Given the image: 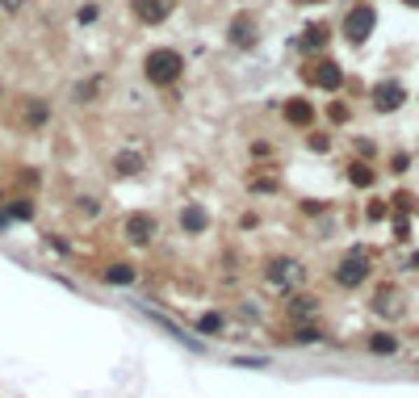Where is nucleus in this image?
I'll list each match as a JSON object with an SVG mask.
<instances>
[{
    "mask_svg": "<svg viewBox=\"0 0 419 398\" xmlns=\"http://www.w3.org/2000/svg\"><path fill=\"white\" fill-rule=\"evenodd\" d=\"M399 348H403V340L395 332H386V327L365 336V353H374V357H399Z\"/></svg>",
    "mask_w": 419,
    "mask_h": 398,
    "instance_id": "4be33fe9",
    "label": "nucleus"
},
{
    "mask_svg": "<svg viewBox=\"0 0 419 398\" xmlns=\"http://www.w3.org/2000/svg\"><path fill=\"white\" fill-rule=\"evenodd\" d=\"M55 118V105L46 97H21V126L25 130H46Z\"/></svg>",
    "mask_w": 419,
    "mask_h": 398,
    "instance_id": "4468645a",
    "label": "nucleus"
},
{
    "mask_svg": "<svg viewBox=\"0 0 419 398\" xmlns=\"http://www.w3.org/2000/svg\"><path fill=\"white\" fill-rule=\"evenodd\" d=\"M155 235H159V218H155L151 210H130V214L122 218V239H126L130 248H147Z\"/></svg>",
    "mask_w": 419,
    "mask_h": 398,
    "instance_id": "1a4fd4ad",
    "label": "nucleus"
},
{
    "mask_svg": "<svg viewBox=\"0 0 419 398\" xmlns=\"http://www.w3.org/2000/svg\"><path fill=\"white\" fill-rule=\"evenodd\" d=\"M101 88H105V76H101V71L80 76V80L71 84V105H92V101H101Z\"/></svg>",
    "mask_w": 419,
    "mask_h": 398,
    "instance_id": "a211bd4d",
    "label": "nucleus"
},
{
    "mask_svg": "<svg viewBox=\"0 0 419 398\" xmlns=\"http://www.w3.org/2000/svg\"><path fill=\"white\" fill-rule=\"evenodd\" d=\"M369 277H374V256H369V248H361V243H353V248H348V256L332 269V285H336V290H344V294H353V290H361V285H369Z\"/></svg>",
    "mask_w": 419,
    "mask_h": 398,
    "instance_id": "7ed1b4c3",
    "label": "nucleus"
},
{
    "mask_svg": "<svg viewBox=\"0 0 419 398\" xmlns=\"http://www.w3.org/2000/svg\"><path fill=\"white\" fill-rule=\"evenodd\" d=\"M260 281L273 285V290H281V294H290L302 281V260H294V256H269L260 264Z\"/></svg>",
    "mask_w": 419,
    "mask_h": 398,
    "instance_id": "0eeeda50",
    "label": "nucleus"
},
{
    "mask_svg": "<svg viewBox=\"0 0 419 398\" xmlns=\"http://www.w3.org/2000/svg\"><path fill=\"white\" fill-rule=\"evenodd\" d=\"M390 239L395 243H411V218L407 214H390Z\"/></svg>",
    "mask_w": 419,
    "mask_h": 398,
    "instance_id": "c85d7f7f",
    "label": "nucleus"
},
{
    "mask_svg": "<svg viewBox=\"0 0 419 398\" xmlns=\"http://www.w3.org/2000/svg\"><path fill=\"white\" fill-rule=\"evenodd\" d=\"M101 21V0H84L76 8V25H97Z\"/></svg>",
    "mask_w": 419,
    "mask_h": 398,
    "instance_id": "7c9ffc66",
    "label": "nucleus"
},
{
    "mask_svg": "<svg viewBox=\"0 0 419 398\" xmlns=\"http://www.w3.org/2000/svg\"><path fill=\"white\" fill-rule=\"evenodd\" d=\"M109 172H113L118 180H139V176L147 172V155H143V151H134V147H122V151H113Z\"/></svg>",
    "mask_w": 419,
    "mask_h": 398,
    "instance_id": "ddd939ff",
    "label": "nucleus"
},
{
    "mask_svg": "<svg viewBox=\"0 0 419 398\" xmlns=\"http://www.w3.org/2000/svg\"><path fill=\"white\" fill-rule=\"evenodd\" d=\"M281 118H285V126H294V130H315L319 105H315L311 97H285V101H281Z\"/></svg>",
    "mask_w": 419,
    "mask_h": 398,
    "instance_id": "9d476101",
    "label": "nucleus"
},
{
    "mask_svg": "<svg viewBox=\"0 0 419 398\" xmlns=\"http://www.w3.org/2000/svg\"><path fill=\"white\" fill-rule=\"evenodd\" d=\"M403 269H407V273H419V248L407 256V264H403Z\"/></svg>",
    "mask_w": 419,
    "mask_h": 398,
    "instance_id": "a19ab883",
    "label": "nucleus"
},
{
    "mask_svg": "<svg viewBox=\"0 0 419 398\" xmlns=\"http://www.w3.org/2000/svg\"><path fill=\"white\" fill-rule=\"evenodd\" d=\"M76 210H80V214H88V218H97L105 206H101V197H97V193H80V197H76Z\"/></svg>",
    "mask_w": 419,
    "mask_h": 398,
    "instance_id": "72a5a7b5",
    "label": "nucleus"
},
{
    "mask_svg": "<svg viewBox=\"0 0 419 398\" xmlns=\"http://www.w3.org/2000/svg\"><path fill=\"white\" fill-rule=\"evenodd\" d=\"M403 4H407V8H419V0H403Z\"/></svg>",
    "mask_w": 419,
    "mask_h": 398,
    "instance_id": "c03bdc74",
    "label": "nucleus"
},
{
    "mask_svg": "<svg viewBox=\"0 0 419 398\" xmlns=\"http://www.w3.org/2000/svg\"><path fill=\"white\" fill-rule=\"evenodd\" d=\"M374 29H378V4H374V0H353V4L344 8V17H340L344 42L365 46V42L374 38Z\"/></svg>",
    "mask_w": 419,
    "mask_h": 398,
    "instance_id": "20e7f679",
    "label": "nucleus"
},
{
    "mask_svg": "<svg viewBox=\"0 0 419 398\" xmlns=\"http://www.w3.org/2000/svg\"><path fill=\"white\" fill-rule=\"evenodd\" d=\"M353 151H357V159H378V143H374L369 134H357V138H353Z\"/></svg>",
    "mask_w": 419,
    "mask_h": 398,
    "instance_id": "473e14b6",
    "label": "nucleus"
},
{
    "mask_svg": "<svg viewBox=\"0 0 419 398\" xmlns=\"http://www.w3.org/2000/svg\"><path fill=\"white\" fill-rule=\"evenodd\" d=\"M290 4H323V0H290Z\"/></svg>",
    "mask_w": 419,
    "mask_h": 398,
    "instance_id": "37998d69",
    "label": "nucleus"
},
{
    "mask_svg": "<svg viewBox=\"0 0 419 398\" xmlns=\"http://www.w3.org/2000/svg\"><path fill=\"white\" fill-rule=\"evenodd\" d=\"M193 332L206 336V340H222V336H227V315H222V311H201V315L193 319Z\"/></svg>",
    "mask_w": 419,
    "mask_h": 398,
    "instance_id": "aec40b11",
    "label": "nucleus"
},
{
    "mask_svg": "<svg viewBox=\"0 0 419 398\" xmlns=\"http://www.w3.org/2000/svg\"><path fill=\"white\" fill-rule=\"evenodd\" d=\"M344 180L353 185V189H361V193H369L374 185H378V168H374V159H348L344 164Z\"/></svg>",
    "mask_w": 419,
    "mask_h": 398,
    "instance_id": "dca6fc26",
    "label": "nucleus"
},
{
    "mask_svg": "<svg viewBox=\"0 0 419 398\" xmlns=\"http://www.w3.org/2000/svg\"><path fill=\"white\" fill-rule=\"evenodd\" d=\"M239 227H243V231H256V227H260V214H256V210H248V214L239 218Z\"/></svg>",
    "mask_w": 419,
    "mask_h": 398,
    "instance_id": "4c0bfd02",
    "label": "nucleus"
},
{
    "mask_svg": "<svg viewBox=\"0 0 419 398\" xmlns=\"http://www.w3.org/2000/svg\"><path fill=\"white\" fill-rule=\"evenodd\" d=\"M302 84L315 88V92H332V97H340L344 84H348V71H344L340 59H332V55H315V59L302 63Z\"/></svg>",
    "mask_w": 419,
    "mask_h": 398,
    "instance_id": "f03ea898",
    "label": "nucleus"
},
{
    "mask_svg": "<svg viewBox=\"0 0 419 398\" xmlns=\"http://www.w3.org/2000/svg\"><path fill=\"white\" fill-rule=\"evenodd\" d=\"M0 97H4V88H0Z\"/></svg>",
    "mask_w": 419,
    "mask_h": 398,
    "instance_id": "a18cd8bd",
    "label": "nucleus"
},
{
    "mask_svg": "<svg viewBox=\"0 0 419 398\" xmlns=\"http://www.w3.org/2000/svg\"><path fill=\"white\" fill-rule=\"evenodd\" d=\"M306 147H311L315 155H327V151L336 147V138H332V126H327V130H306Z\"/></svg>",
    "mask_w": 419,
    "mask_h": 398,
    "instance_id": "cd10ccee",
    "label": "nucleus"
},
{
    "mask_svg": "<svg viewBox=\"0 0 419 398\" xmlns=\"http://www.w3.org/2000/svg\"><path fill=\"white\" fill-rule=\"evenodd\" d=\"M25 4H29V0H0V8H4V13H21Z\"/></svg>",
    "mask_w": 419,
    "mask_h": 398,
    "instance_id": "58836bf2",
    "label": "nucleus"
},
{
    "mask_svg": "<svg viewBox=\"0 0 419 398\" xmlns=\"http://www.w3.org/2000/svg\"><path fill=\"white\" fill-rule=\"evenodd\" d=\"M390 197H369L365 201V222H390Z\"/></svg>",
    "mask_w": 419,
    "mask_h": 398,
    "instance_id": "bb28decb",
    "label": "nucleus"
},
{
    "mask_svg": "<svg viewBox=\"0 0 419 398\" xmlns=\"http://www.w3.org/2000/svg\"><path fill=\"white\" fill-rule=\"evenodd\" d=\"M248 155H252L256 164H260V159H273V143H269V138H252V143H248Z\"/></svg>",
    "mask_w": 419,
    "mask_h": 398,
    "instance_id": "f704fd0d",
    "label": "nucleus"
},
{
    "mask_svg": "<svg viewBox=\"0 0 419 398\" xmlns=\"http://www.w3.org/2000/svg\"><path fill=\"white\" fill-rule=\"evenodd\" d=\"M176 227H180V235H206V231L214 227L210 206H206V201H185L180 214H176Z\"/></svg>",
    "mask_w": 419,
    "mask_h": 398,
    "instance_id": "f8f14e48",
    "label": "nucleus"
},
{
    "mask_svg": "<svg viewBox=\"0 0 419 398\" xmlns=\"http://www.w3.org/2000/svg\"><path fill=\"white\" fill-rule=\"evenodd\" d=\"M319 298L315 294H302V290H290L285 294V319H294V323H315L319 319Z\"/></svg>",
    "mask_w": 419,
    "mask_h": 398,
    "instance_id": "2eb2a0df",
    "label": "nucleus"
},
{
    "mask_svg": "<svg viewBox=\"0 0 419 398\" xmlns=\"http://www.w3.org/2000/svg\"><path fill=\"white\" fill-rule=\"evenodd\" d=\"M365 97H369V109H374V113H382V118L399 113V109L411 101V92H407V84H403L399 76H382V80H374Z\"/></svg>",
    "mask_w": 419,
    "mask_h": 398,
    "instance_id": "39448f33",
    "label": "nucleus"
},
{
    "mask_svg": "<svg viewBox=\"0 0 419 398\" xmlns=\"http://www.w3.org/2000/svg\"><path fill=\"white\" fill-rule=\"evenodd\" d=\"M231 365H239V369H273V357H231Z\"/></svg>",
    "mask_w": 419,
    "mask_h": 398,
    "instance_id": "c9c22d12",
    "label": "nucleus"
},
{
    "mask_svg": "<svg viewBox=\"0 0 419 398\" xmlns=\"http://www.w3.org/2000/svg\"><path fill=\"white\" fill-rule=\"evenodd\" d=\"M13 227V218H8V210H4V201H0V231H8Z\"/></svg>",
    "mask_w": 419,
    "mask_h": 398,
    "instance_id": "79ce46f5",
    "label": "nucleus"
},
{
    "mask_svg": "<svg viewBox=\"0 0 419 398\" xmlns=\"http://www.w3.org/2000/svg\"><path fill=\"white\" fill-rule=\"evenodd\" d=\"M411 168H416V155H411V151H403V147H399V151H390V155H386V172H390V176H407Z\"/></svg>",
    "mask_w": 419,
    "mask_h": 398,
    "instance_id": "393cba45",
    "label": "nucleus"
},
{
    "mask_svg": "<svg viewBox=\"0 0 419 398\" xmlns=\"http://www.w3.org/2000/svg\"><path fill=\"white\" fill-rule=\"evenodd\" d=\"M101 281L113 285V290H130V285L139 281V264H130V260H113V264L101 269Z\"/></svg>",
    "mask_w": 419,
    "mask_h": 398,
    "instance_id": "f3484780",
    "label": "nucleus"
},
{
    "mask_svg": "<svg viewBox=\"0 0 419 398\" xmlns=\"http://www.w3.org/2000/svg\"><path fill=\"white\" fill-rule=\"evenodd\" d=\"M172 8H176V0H130V17L143 29H159L172 17Z\"/></svg>",
    "mask_w": 419,
    "mask_h": 398,
    "instance_id": "9b49d317",
    "label": "nucleus"
},
{
    "mask_svg": "<svg viewBox=\"0 0 419 398\" xmlns=\"http://www.w3.org/2000/svg\"><path fill=\"white\" fill-rule=\"evenodd\" d=\"M332 210V201H323V197H302L298 201V214H306V218H323Z\"/></svg>",
    "mask_w": 419,
    "mask_h": 398,
    "instance_id": "2f4dec72",
    "label": "nucleus"
},
{
    "mask_svg": "<svg viewBox=\"0 0 419 398\" xmlns=\"http://www.w3.org/2000/svg\"><path fill=\"white\" fill-rule=\"evenodd\" d=\"M185 55L176 50V46H151L147 55H143V80L155 88V92H168V88H176L180 80H185Z\"/></svg>",
    "mask_w": 419,
    "mask_h": 398,
    "instance_id": "f257e3e1",
    "label": "nucleus"
},
{
    "mask_svg": "<svg viewBox=\"0 0 419 398\" xmlns=\"http://www.w3.org/2000/svg\"><path fill=\"white\" fill-rule=\"evenodd\" d=\"M323 118H327V126H348V122H353V105H348L344 97H336V101H327Z\"/></svg>",
    "mask_w": 419,
    "mask_h": 398,
    "instance_id": "b1692460",
    "label": "nucleus"
},
{
    "mask_svg": "<svg viewBox=\"0 0 419 398\" xmlns=\"http://www.w3.org/2000/svg\"><path fill=\"white\" fill-rule=\"evenodd\" d=\"M17 185L34 193V189H38V172H34V168H21V172H17Z\"/></svg>",
    "mask_w": 419,
    "mask_h": 398,
    "instance_id": "e433bc0d",
    "label": "nucleus"
},
{
    "mask_svg": "<svg viewBox=\"0 0 419 398\" xmlns=\"http://www.w3.org/2000/svg\"><path fill=\"white\" fill-rule=\"evenodd\" d=\"M235 315H239L243 323H252V327H256V323L264 319V306H256V298H239V306H235Z\"/></svg>",
    "mask_w": 419,
    "mask_h": 398,
    "instance_id": "c756f323",
    "label": "nucleus"
},
{
    "mask_svg": "<svg viewBox=\"0 0 419 398\" xmlns=\"http://www.w3.org/2000/svg\"><path fill=\"white\" fill-rule=\"evenodd\" d=\"M4 210H8L13 222H34V218H38V201H34V193H13V197H4Z\"/></svg>",
    "mask_w": 419,
    "mask_h": 398,
    "instance_id": "6ab92c4d",
    "label": "nucleus"
},
{
    "mask_svg": "<svg viewBox=\"0 0 419 398\" xmlns=\"http://www.w3.org/2000/svg\"><path fill=\"white\" fill-rule=\"evenodd\" d=\"M332 38H336V25H332V21H311L298 38H290V50H298L302 59H315V55H327Z\"/></svg>",
    "mask_w": 419,
    "mask_h": 398,
    "instance_id": "6e6552de",
    "label": "nucleus"
},
{
    "mask_svg": "<svg viewBox=\"0 0 419 398\" xmlns=\"http://www.w3.org/2000/svg\"><path fill=\"white\" fill-rule=\"evenodd\" d=\"M227 46L239 50V55H252L260 46V17L252 8L231 13V21H227Z\"/></svg>",
    "mask_w": 419,
    "mask_h": 398,
    "instance_id": "423d86ee",
    "label": "nucleus"
},
{
    "mask_svg": "<svg viewBox=\"0 0 419 398\" xmlns=\"http://www.w3.org/2000/svg\"><path fill=\"white\" fill-rule=\"evenodd\" d=\"M285 344H294V348H315V344H323L327 340V332L319 327V323H294V332L290 336H281Z\"/></svg>",
    "mask_w": 419,
    "mask_h": 398,
    "instance_id": "412c9836",
    "label": "nucleus"
},
{
    "mask_svg": "<svg viewBox=\"0 0 419 398\" xmlns=\"http://www.w3.org/2000/svg\"><path fill=\"white\" fill-rule=\"evenodd\" d=\"M248 193L252 197H273V193H281V176L273 168H260V172L248 176Z\"/></svg>",
    "mask_w": 419,
    "mask_h": 398,
    "instance_id": "5701e85b",
    "label": "nucleus"
},
{
    "mask_svg": "<svg viewBox=\"0 0 419 398\" xmlns=\"http://www.w3.org/2000/svg\"><path fill=\"white\" fill-rule=\"evenodd\" d=\"M390 210H395V214H407V218H411V214L419 210V197L411 193V189H395V193H390Z\"/></svg>",
    "mask_w": 419,
    "mask_h": 398,
    "instance_id": "a878e982",
    "label": "nucleus"
},
{
    "mask_svg": "<svg viewBox=\"0 0 419 398\" xmlns=\"http://www.w3.org/2000/svg\"><path fill=\"white\" fill-rule=\"evenodd\" d=\"M46 243H50L55 252H67V248H71V243H67V239H59V235H46Z\"/></svg>",
    "mask_w": 419,
    "mask_h": 398,
    "instance_id": "ea45409f",
    "label": "nucleus"
}]
</instances>
